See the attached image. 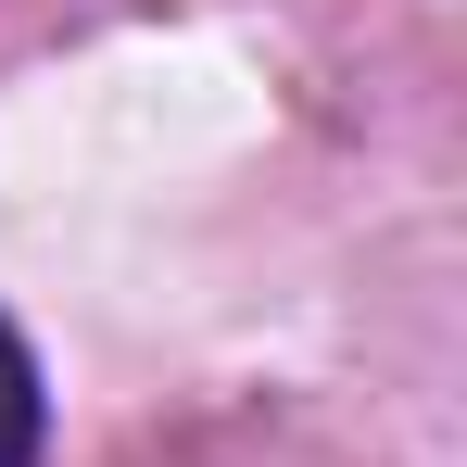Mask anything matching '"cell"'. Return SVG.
<instances>
[{
    "label": "cell",
    "instance_id": "6da1fadb",
    "mask_svg": "<svg viewBox=\"0 0 467 467\" xmlns=\"http://www.w3.org/2000/svg\"><path fill=\"white\" fill-rule=\"evenodd\" d=\"M38 430H51V391H38V354L0 316V467H38Z\"/></svg>",
    "mask_w": 467,
    "mask_h": 467
}]
</instances>
